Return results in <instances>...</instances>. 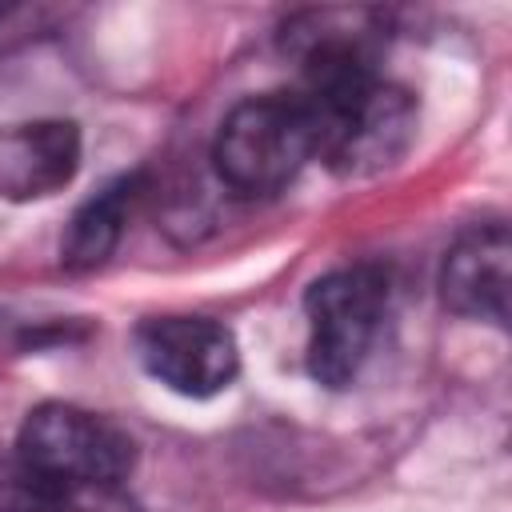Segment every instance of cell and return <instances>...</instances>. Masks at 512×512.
Segmentation results:
<instances>
[{
  "label": "cell",
  "instance_id": "obj_1",
  "mask_svg": "<svg viewBox=\"0 0 512 512\" xmlns=\"http://www.w3.org/2000/svg\"><path fill=\"white\" fill-rule=\"evenodd\" d=\"M16 460L24 484L44 504H72L120 488L136 464V444L100 412L40 404L20 424Z\"/></svg>",
  "mask_w": 512,
  "mask_h": 512
},
{
  "label": "cell",
  "instance_id": "obj_2",
  "mask_svg": "<svg viewBox=\"0 0 512 512\" xmlns=\"http://www.w3.org/2000/svg\"><path fill=\"white\" fill-rule=\"evenodd\" d=\"M316 156L312 120L296 92H264L240 100L212 144V164L236 196L280 192Z\"/></svg>",
  "mask_w": 512,
  "mask_h": 512
},
{
  "label": "cell",
  "instance_id": "obj_3",
  "mask_svg": "<svg viewBox=\"0 0 512 512\" xmlns=\"http://www.w3.org/2000/svg\"><path fill=\"white\" fill-rule=\"evenodd\" d=\"M388 304V276L376 264H352L320 276L304 296L308 316V372L324 388L356 380L380 316Z\"/></svg>",
  "mask_w": 512,
  "mask_h": 512
},
{
  "label": "cell",
  "instance_id": "obj_4",
  "mask_svg": "<svg viewBox=\"0 0 512 512\" xmlns=\"http://www.w3.org/2000/svg\"><path fill=\"white\" fill-rule=\"evenodd\" d=\"M136 356L164 388L180 396H216L232 384L240 352L212 316H152L136 328Z\"/></svg>",
  "mask_w": 512,
  "mask_h": 512
},
{
  "label": "cell",
  "instance_id": "obj_5",
  "mask_svg": "<svg viewBox=\"0 0 512 512\" xmlns=\"http://www.w3.org/2000/svg\"><path fill=\"white\" fill-rule=\"evenodd\" d=\"M512 288V236L508 224L488 220L456 236L440 264V300L448 312L488 324H508Z\"/></svg>",
  "mask_w": 512,
  "mask_h": 512
},
{
  "label": "cell",
  "instance_id": "obj_6",
  "mask_svg": "<svg viewBox=\"0 0 512 512\" xmlns=\"http://www.w3.org/2000/svg\"><path fill=\"white\" fill-rule=\"evenodd\" d=\"M80 168V132L72 120H32L0 132V196L40 200L60 192Z\"/></svg>",
  "mask_w": 512,
  "mask_h": 512
},
{
  "label": "cell",
  "instance_id": "obj_7",
  "mask_svg": "<svg viewBox=\"0 0 512 512\" xmlns=\"http://www.w3.org/2000/svg\"><path fill=\"white\" fill-rule=\"evenodd\" d=\"M140 192H144V176L132 172V176H120V180L104 184L92 200H84L76 208V216L68 220V228H64L60 264L68 272H92V268H100L116 252V244L124 236V224H128L132 204H136Z\"/></svg>",
  "mask_w": 512,
  "mask_h": 512
}]
</instances>
